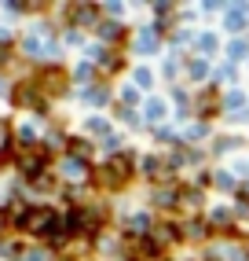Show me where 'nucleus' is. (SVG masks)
<instances>
[{"label":"nucleus","mask_w":249,"mask_h":261,"mask_svg":"<svg viewBox=\"0 0 249 261\" xmlns=\"http://www.w3.org/2000/svg\"><path fill=\"white\" fill-rule=\"evenodd\" d=\"M209 133V125H205V121H194V125L187 129V140H198V136H205Z\"/></svg>","instance_id":"23"},{"label":"nucleus","mask_w":249,"mask_h":261,"mask_svg":"<svg viewBox=\"0 0 249 261\" xmlns=\"http://www.w3.org/2000/svg\"><path fill=\"white\" fill-rule=\"evenodd\" d=\"M132 103H139V92H136V89H124V92H121V107L129 111Z\"/></svg>","instance_id":"24"},{"label":"nucleus","mask_w":249,"mask_h":261,"mask_svg":"<svg viewBox=\"0 0 249 261\" xmlns=\"http://www.w3.org/2000/svg\"><path fill=\"white\" fill-rule=\"evenodd\" d=\"M103 11H106V15H114V19H117V15H121V11H124V4H106V8H103Z\"/></svg>","instance_id":"27"},{"label":"nucleus","mask_w":249,"mask_h":261,"mask_svg":"<svg viewBox=\"0 0 249 261\" xmlns=\"http://www.w3.org/2000/svg\"><path fill=\"white\" fill-rule=\"evenodd\" d=\"M187 74H191L194 81H202V77L209 74V63H205V59H191V63H187Z\"/></svg>","instance_id":"13"},{"label":"nucleus","mask_w":249,"mask_h":261,"mask_svg":"<svg viewBox=\"0 0 249 261\" xmlns=\"http://www.w3.org/2000/svg\"><path fill=\"white\" fill-rule=\"evenodd\" d=\"M136 173V154L124 151V154H114V159H106V166L99 169V177L106 180V188H121L129 184V177Z\"/></svg>","instance_id":"1"},{"label":"nucleus","mask_w":249,"mask_h":261,"mask_svg":"<svg viewBox=\"0 0 249 261\" xmlns=\"http://www.w3.org/2000/svg\"><path fill=\"white\" fill-rule=\"evenodd\" d=\"M88 154H92V144H84V140H77V136H74V140H70V159H88Z\"/></svg>","instance_id":"11"},{"label":"nucleus","mask_w":249,"mask_h":261,"mask_svg":"<svg viewBox=\"0 0 249 261\" xmlns=\"http://www.w3.org/2000/svg\"><path fill=\"white\" fill-rule=\"evenodd\" d=\"M117 37H124L121 22H103L99 26V44H117Z\"/></svg>","instance_id":"8"},{"label":"nucleus","mask_w":249,"mask_h":261,"mask_svg":"<svg viewBox=\"0 0 249 261\" xmlns=\"http://www.w3.org/2000/svg\"><path fill=\"white\" fill-rule=\"evenodd\" d=\"M59 169L66 173V177H88V162H81V159H70V154L63 159V166H59Z\"/></svg>","instance_id":"9"},{"label":"nucleus","mask_w":249,"mask_h":261,"mask_svg":"<svg viewBox=\"0 0 249 261\" xmlns=\"http://www.w3.org/2000/svg\"><path fill=\"white\" fill-rule=\"evenodd\" d=\"M162 74H165V77H176V74H180V63L169 56V59H165V66H162Z\"/></svg>","instance_id":"25"},{"label":"nucleus","mask_w":249,"mask_h":261,"mask_svg":"<svg viewBox=\"0 0 249 261\" xmlns=\"http://www.w3.org/2000/svg\"><path fill=\"white\" fill-rule=\"evenodd\" d=\"M187 236H205L209 228H205V224H198V221H187V228H183Z\"/></svg>","instance_id":"26"},{"label":"nucleus","mask_w":249,"mask_h":261,"mask_svg":"<svg viewBox=\"0 0 249 261\" xmlns=\"http://www.w3.org/2000/svg\"><path fill=\"white\" fill-rule=\"evenodd\" d=\"M136 51L139 56H150V51H158V26H147L136 33Z\"/></svg>","instance_id":"3"},{"label":"nucleus","mask_w":249,"mask_h":261,"mask_svg":"<svg viewBox=\"0 0 249 261\" xmlns=\"http://www.w3.org/2000/svg\"><path fill=\"white\" fill-rule=\"evenodd\" d=\"M212 48H216V37H212V33H202V37H198V51H205V56H209Z\"/></svg>","instance_id":"21"},{"label":"nucleus","mask_w":249,"mask_h":261,"mask_svg":"<svg viewBox=\"0 0 249 261\" xmlns=\"http://www.w3.org/2000/svg\"><path fill=\"white\" fill-rule=\"evenodd\" d=\"M92 77H96V66H92V63H88V59L74 66V81H84V85H88V81H92Z\"/></svg>","instance_id":"12"},{"label":"nucleus","mask_w":249,"mask_h":261,"mask_svg":"<svg viewBox=\"0 0 249 261\" xmlns=\"http://www.w3.org/2000/svg\"><path fill=\"white\" fill-rule=\"evenodd\" d=\"M212 180L220 184V191H235V177H231V173H224V169H220V173H216Z\"/></svg>","instance_id":"20"},{"label":"nucleus","mask_w":249,"mask_h":261,"mask_svg":"<svg viewBox=\"0 0 249 261\" xmlns=\"http://www.w3.org/2000/svg\"><path fill=\"white\" fill-rule=\"evenodd\" d=\"M242 99H245L242 92H227V96H224V103H220V107H224V111H231V107H235V111H238V107H242Z\"/></svg>","instance_id":"19"},{"label":"nucleus","mask_w":249,"mask_h":261,"mask_svg":"<svg viewBox=\"0 0 249 261\" xmlns=\"http://www.w3.org/2000/svg\"><path fill=\"white\" fill-rule=\"evenodd\" d=\"M84 129H88V133H96V136H106L110 121H103V118H92V121H84Z\"/></svg>","instance_id":"14"},{"label":"nucleus","mask_w":249,"mask_h":261,"mask_svg":"<svg viewBox=\"0 0 249 261\" xmlns=\"http://www.w3.org/2000/svg\"><path fill=\"white\" fill-rule=\"evenodd\" d=\"M162 118H165V99L150 96V99L143 103V121H162Z\"/></svg>","instance_id":"7"},{"label":"nucleus","mask_w":249,"mask_h":261,"mask_svg":"<svg viewBox=\"0 0 249 261\" xmlns=\"http://www.w3.org/2000/svg\"><path fill=\"white\" fill-rule=\"evenodd\" d=\"M26 232L29 236H55V232H63V221H59V214L51 210V206H33Z\"/></svg>","instance_id":"2"},{"label":"nucleus","mask_w":249,"mask_h":261,"mask_svg":"<svg viewBox=\"0 0 249 261\" xmlns=\"http://www.w3.org/2000/svg\"><path fill=\"white\" fill-rule=\"evenodd\" d=\"M84 99L92 103V107H106V103H110V92L99 85V89H84Z\"/></svg>","instance_id":"10"},{"label":"nucleus","mask_w":249,"mask_h":261,"mask_svg":"<svg viewBox=\"0 0 249 261\" xmlns=\"http://www.w3.org/2000/svg\"><path fill=\"white\" fill-rule=\"evenodd\" d=\"M136 85H139V89H150V85H154V74L147 70V66H139V70H136Z\"/></svg>","instance_id":"17"},{"label":"nucleus","mask_w":249,"mask_h":261,"mask_svg":"<svg viewBox=\"0 0 249 261\" xmlns=\"http://www.w3.org/2000/svg\"><path fill=\"white\" fill-rule=\"evenodd\" d=\"M129 232H132V236H147V232H154L150 214H132V217H129Z\"/></svg>","instance_id":"6"},{"label":"nucleus","mask_w":249,"mask_h":261,"mask_svg":"<svg viewBox=\"0 0 249 261\" xmlns=\"http://www.w3.org/2000/svg\"><path fill=\"white\" fill-rule=\"evenodd\" d=\"M180 195H183V191L176 188V184H172V188L162 184V188L154 191V202H158V206H180Z\"/></svg>","instance_id":"4"},{"label":"nucleus","mask_w":249,"mask_h":261,"mask_svg":"<svg viewBox=\"0 0 249 261\" xmlns=\"http://www.w3.org/2000/svg\"><path fill=\"white\" fill-rule=\"evenodd\" d=\"M8 56H11V37H8V30H0V66L8 63Z\"/></svg>","instance_id":"16"},{"label":"nucleus","mask_w":249,"mask_h":261,"mask_svg":"<svg viewBox=\"0 0 249 261\" xmlns=\"http://www.w3.org/2000/svg\"><path fill=\"white\" fill-rule=\"evenodd\" d=\"M19 140H22V144H33V140H37V125L22 121V125H19Z\"/></svg>","instance_id":"15"},{"label":"nucleus","mask_w":249,"mask_h":261,"mask_svg":"<svg viewBox=\"0 0 249 261\" xmlns=\"http://www.w3.org/2000/svg\"><path fill=\"white\" fill-rule=\"evenodd\" d=\"M96 19H99V8L96 4H77L74 8V22L77 26H96Z\"/></svg>","instance_id":"5"},{"label":"nucleus","mask_w":249,"mask_h":261,"mask_svg":"<svg viewBox=\"0 0 249 261\" xmlns=\"http://www.w3.org/2000/svg\"><path fill=\"white\" fill-rule=\"evenodd\" d=\"M212 224H216V228H227V224H231V210H212Z\"/></svg>","instance_id":"22"},{"label":"nucleus","mask_w":249,"mask_h":261,"mask_svg":"<svg viewBox=\"0 0 249 261\" xmlns=\"http://www.w3.org/2000/svg\"><path fill=\"white\" fill-rule=\"evenodd\" d=\"M245 51H249V48H245V41H235V44L227 48V63H235V59H242Z\"/></svg>","instance_id":"18"}]
</instances>
